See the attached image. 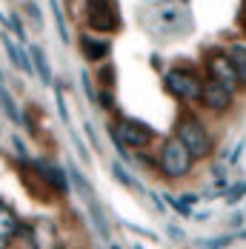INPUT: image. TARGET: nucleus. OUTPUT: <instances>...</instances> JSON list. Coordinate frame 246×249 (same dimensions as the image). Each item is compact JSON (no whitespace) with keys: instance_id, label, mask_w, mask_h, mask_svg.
<instances>
[{"instance_id":"obj_1","label":"nucleus","mask_w":246,"mask_h":249,"mask_svg":"<svg viewBox=\"0 0 246 249\" xmlns=\"http://www.w3.org/2000/svg\"><path fill=\"white\" fill-rule=\"evenodd\" d=\"M192 160H195L192 152L183 146L180 138H169L163 143V149H160V169H163L166 178H183V175H189Z\"/></svg>"},{"instance_id":"obj_2","label":"nucleus","mask_w":246,"mask_h":249,"mask_svg":"<svg viewBox=\"0 0 246 249\" xmlns=\"http://www.w3.org/2000/svg\"><path fill=\"white\" fill-rule=\"evenodd\" d=\"M175 138L183 141V146L192 152V158H206V155L212 152V138H209V132H206L203 124L195 121L192 115H186V118L177 124V135H175Z\"/></svg>"},{"instance_id":"obj_3","label":"nucleus","mask_w":246,"mask_h":249,"mask_svg":"<svg viewBox=\"0 0 246 249\" xmlns=\"http://www.w3.org/2000/svg\"><path fill=\"white\" fill-rule=\"evenodd\" d=\"M86 26L92 32H118L121 18L115 0H86Z\"/></svg>"},{"instance_id":"obj_4","label":"nucleus","mask_w":246,"mask_h":249,"mask_svg":"<svg viewBox=\"0 0 246 249\" xmlns=\"http://www.w3.org/2000/svg\"><path fill=\"white\" fill-rule=\"evenodd\" d=\"M163 83L177 100H200V95H203L200 77L195 72H189V69H169Z\"/></svg>"},{"instance_id":"obj_5","label":"nucleus","mask_w":246,"mask_h":249,"mask_svg":"<svg viewBox=\"0 0 246 249\" xmlns=\"http://www.w3.org/2000/svg\"><path fill=\"white\" fill-rule=\"evenodd\" d=\"M115 129H118L121 141L126 143V146H132V149L149 146V141L155 138V132H152L146 124H141V121H132V118H123L121 124L115 126Z\"/></svg>"},{"instance_id":"obj_6","label":"nucleus","mask_w":246,"mask_h":249,"mask_svg":"<svg viewBox=\"0 0 246 249\" xmlns=\"http://www.w3.org/2000/svg\"><path fill=\"white\" fill-rule=\"evenodd\" d=\"M209 72H212V80H218L221 86H226L229 92H235L244 80L241 75L235 72V66H232V60L226 57V54H215V57H209Z\"/></svg>"},{"instance_id":"obj_7","label":"nucleus","mask_w":246,"mask_h":249,"mask_svg":"<svg viewBox=\"0 0 246 249\" xmlns=\"http://www.w3.org/2000/svg\"><path fill=\"white\" fill-rule=\"evenodd\" d=\"M200 103H203L209 112H226V109L232 106V92H229L226 86H221L218 80H212V83H206V86H203Z\"/></svg>"},{"instance_id":"obj_8","label":"nucleus","mask_w":246,"mask_h":249,"mask_svg":"<svg viewBox=\"0 0 246 249\" xmlns=\"http://www.w3.org/2000/svg\"><path fill=\"white\" fill-rule=\"evenodd\" d=\"M32 169L37 172V178L43 180V183H49L52 189H57L60 195L69 189V180H66V172L63 169H57L54 163H49V160H43V158H37V160H32Z\"/></svg>"},{"instance_id":"obj_9","label":"nucleus","mask_w":246,"mask_h":249,"mask_svg":"<svg viewBox=\"0 0 246 249\" xmlns=\"http://www.w3.org/2000/svg\"><path fill=\"white\" fill-rule=\"evenodd\" d=\"M80 49L86 54V60H103L109 52H112V43L109 40H100V37H92V35H80Z\"/></svg>"},{"instance_id":"obj_10","label":"nucleus","mask_w":246,"mask_h":249,"mask_svg":"<svg viewBox=\"0 0 246 249\" xmlns=\"http://www.w3.org/2000/svg\"><path fill=\"white\" fill-rule=\"evenodd\" d=\"M15 229H18V221H15V215H12V209H9L6 203H0V249L9 247Z\"/></svg>"},{"instance_id":"obj_11","label":"nucleus","mask_w":246,"mask_h":249,"mask_svg":"<svg viewBox=\"0 0 246 249\" xmlns=\"http://www.w3.org/2000/svg\"><path fill=\"white\" fill-rule=\"evenodd\" d=\"M69 178H72V183H74V189H77V195L86 200V206L98 200V198H95V189H92V183L86 180V175L80 172L77 166H69Z\"/></svg>"},{"instance_id":"obj_12","label":"nucleus","mask_w":246,"mask_h":249,"mask_svg":"<svg viewBox=\"0 0 246 249\" xmlns=\"http://www.w3.org/2000/svg\"><path fill=\"white\" fill-rule=\"evenodd\" d=\"M0 109H3V115H6L12 124H20V109H18L15 98L9 95V89H6V83H3V72H0Z\"/></svg>"},{"instance_id":"obj_13","label":"nucleus","mask_w":246,"mask_h":249,"mask_svg":"<svg viewBox=\"0 0 246 249\" xmlns=\"http://www.w3.org/2000/svg\"><path fill=\"white\" fill-rule=\"evenodd\" d=\"M29 54H32V63H35V75L40 77L46 86H52V72H49V60L40 46H29Z\"/></svg>"},{"instance_id":"obj_14","label":"nucleus","mask_w":246,"mask_h":249,"mask_svg":"<svg viewBox=\"0 0 246 249\" xmlns=\"http://www.w3.org/2000/svg\"><path fill=\"white\" fill-rule=\"evenodd\" d=\"M226 57L232 60L235 72H238V75H241V80L246 83V46H244V43H232V46L226 49Z\"/></svg>"},{"instance_id":"obj_15","label":"nucleus","mask_w":246,"mask_h":249,"mask_svg":"<svg viewBox=\"0 0 246 249\" xmlns=\"http://www.w3.org/2000/svg\"><path fill=\"white\" fill-rule=\"evenodd\" d=\"M52 18H54V26H57V35L63 43H69V26H66V18H63V9H60V0H49Z\"/></svg>"},{"instance_id":"obj_16","label":"nucleus","mask_w":246,"mask_h":249,"mask_svg":"<svg viewBox=\"0 0 246 249\" xmlns=\"http://www.w3.org/2000/svg\"><path fill=\"white\" fill-rule=\"evenodd\" d=\"M238 241V235H218V238H209V241H197V247H203V249H226L229 244H235Z\"/></svg>"},{"instance_id":"obj_17","label":"nucleus","mask_w":246,"mask_h":249,"mask_svg":"<svg viewBox=\"0 0 246 249\" xmlns=\"http://www.w3.org/2000/svg\"><path fill=\"white\" fill-rule=\"evenodd\" d=\"M112 175H115V178L121 180L123 186H126V189H132V192H141V183H138V180H135L132 175L126 172V169H123L121 163H115V166H112Z\"/></svg>"},{"instance_id":"obj_18","label":"nucleus","mask_w":246,"mask_h":249,"mask_svg":"<svg viewBox=\"0 0 246 249\" xmlns=\"http://www.w3.org/2000/svg\"><path fill=\"white\" fill-rule=\"evenodd\" d=\"M23 12H26V18H29V20L35 23V29H43V15H40L37 3H32V0H29V3L23 6Z\"/></svg>"},{"instance_id":"obj_19","label":"nucleus","mask_w":246,"mask_h":249,"mask_svg":"<svg viewBox=\"0 0 246 249\" xmlns=\"http://www.w3.org/2000/svg\"><path fill=\"white\" fill-rule=\"evenodd\" d=\"M54 100H57V115H60V121L69 126V109H66V98H63V89H60V86L54 89Z\"/></svg>"},{"instance_id":"obj_20","label":"nucleus","mask_w":246,"mask_h":249,"mask_svg":"<svg viewBox=\"0 0 246 249\" xmlns=\"http://www.w3.org/2000/svg\"><path fill=\"white\" fill-rule=\"evenodd\" d=\"M244 195H246V180H241V183H235V186L226 192V203H232V206H235V203L244 198Z\"/></svg>"},{"instance_id":"obj_21","label":"nucleus","mask_w":246,"mask_h":249,"mask_svg":"<svg viewBox=\"0 0 246 249\" xmlns=\"http://www.w3.org/2000/svg\"><path fill=\"white\" fill-rule=\"evenodd\" d=\"M163 200H169V206H172L177 215H183V218H189V215H192V209H189V206H186V203H183L180 198H172V195H166Z\"/></svg>"},{"instance_id":"obj_22","label":"nucleus","mask_w":246,"mask_h":249,"mask_svg":"<svg viewBox=\"0 0 246 249\" xmlns=\"http://www.w3.org/2000/svg\"><path fill=\"white\" fill-rule=\"evenodd\" d=\"M80 80H83V92H86V98L92 100V103H98V92H95V86H92L89 72H80Z\"/></svg>"},{"instance_id":"obj_23","label":"nucleus","mask_w":246,"mask_h":249,"mask_svg":"<svg viewBox=\"0 0 246 249\" xmlns=\"http://www.w3.org/2000/svg\"><path fill=\"white\" fill-rule=\"evenodd\" d=\"M100 83H103V89H112V86H115V66H103Z\"/></svg>"},{"instance_id":"obj_24","label":"nucleus","mask_w":246,"mask_h":249,"mask_svg":"<svg viewBox=\"0 0 246 249\" xmlns=\"http://www.w3.org/2000/svg\"><path fill=\"white\" fill-rule=\"evenodd\" d=\"M72 143L77 146V155H80V160H83V163H89V158H92V155H89V149L83 146V141L77 138V132H72Z\"/></svg>"},{"instance_id":"obj_25","label":"nucleus","mask_w":246,"mask_h":249,"mask_svg":"<svg viewBox=\"0 0 246 249\" xmlns=\"http://www.w3.org/2000/svg\"><path fill=\"white\" fill-rule=\"evenodd\" d=\"M9 26H12V32L18 35V37H23V20H20V15H9Z\"/></svg>"},{"instance_id":"obj_26","label":"nucleus","mask_w":246,"mask_h":249,"mask_svg":"<svg viewBox=\"0 0 246 249\" xmlns=\"http://www.w3.org/2000/svg\"><path fill=\"white\" fill-rule=\"evenodd\" d=\"M98 103L103 106V109H112V106H115V100H112V92H109V89H103V92L98 95Z\"/></svg>"},{"instance_id":"obj_27","label":"nucleus","mask_w":246,"mask_h":249,"mask_svg":"<svg viewBox=\"0 0 246 249\" xmlns=\"http://www.w3.org/2000/svg\"><path fill=\"white\" fill-rule=\"evenodd\" d=\"M12 143H15V149H18V155H20V158H26V146H23V141H20L18 135L12 138Z\"/></svg>"},{"instance_id":"obj_28","label":"nucleus","mask_w":246,"mask_h":249,"mask_svg":"<svg viewBox=\"0 0 246 249\" xmlns=\"http://www.w3.org/2000/svg\"><path fill=\"white\" fill-rule=\"evenodd\" d=\"M180 200H183V203H186V206L192 209V206H195V203H197V195H183V198H180Z\"/></svg>"},{"instance_id":"obj_29","label":"nucleus","mask_w":246,"mask_h":249,"mask_svg":"<svg viewBox=\"0 0 246 249\" xmlns=\"http://www.w3.org/2000/svg\"><path fill=\"white\" fill-rule=\"evenodd\" d=\"M241 152H244V141L235 146V152H232V163H238V158H241Z\"/></svg>"},{"instance_id":"obj_30","label":"nucleus","mask_w":246,"mask_h":249,"mask_svg":"<svg viewBox=\"0 0 246 249\" xmlns=\"http://www.w3.org/2000/svg\"><path fill=\"white\" fill-rule=\"evenodd\" d=\"M229 224H235V226H241V224H244V215H241V212H238V215H235V218H232V221H229Z\"/></svg>"},{"instance_id":"obj_31","label":"nucleus","mask_w":246,"mask_h":249,"mask_svg":"<svg viewBox=\"0 0 246 249\" xmlns=\"http://www.w3.org/2000/svg\"><path fill=\"white\" fill-rule=\"evenodd\" d=\"M52 249H69L66 244H52Z\"/></svg>"},{"instance_id":"obj_32","label":"nucleus","mask_w":246,"mask_h":249,"mask_svg":"<svg viewBox=\"0 0 246 249\" xmlns=\"http://www.w3.org/2000/svg\"><path fill=\"white\" fill-rule=\"evenodd\" d=\"M112 249H121V247H115V244H112Z\"/></svg>"},{"instance_id":"obj_33","label":"nucleus","mask_w":246,"mask_h":249,"mask_svg":"<svg viewBox=\"0 0 246 249\" xmlns=\"http://www.w3.org/2000/svg\"><path fill=\"white\" fill-rule=\"evenodd\" d=\"M135 249H143V247H135Z\"/></svg>"}]
</instances>
